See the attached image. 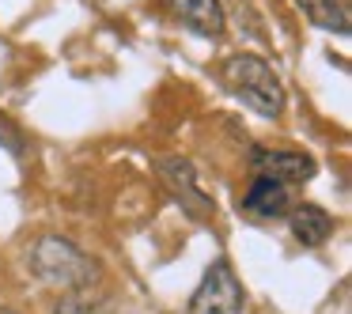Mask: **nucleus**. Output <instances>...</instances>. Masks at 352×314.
I'll return each instance as SVG.
<instances>
[{
    "instance_id": "nucleus-1",
    "label": "nucleus",
    "mask_w": 352,
    "mask_h": 314,
    "mask_svg": "<svg viewBox=\"0 0 352 314\" xmlns=\"http://www.w3.org/2000/svg\"><path fill=\"white\" fill-rule=\"evenodd\" d=\"M31 269L54 288H87V284L99 276V265L80 250L76 243L61 235H42L31 246Z\"/></svg>"
},
{
    "instance_id": "nucleus-2",
    "label": "nucleus",
    "mask_w": 352,
    "mask_h": 314,
    "mask_svg": "<svg viewBox=\"0 0 352 314\" xmlns=\"http://www.w3.org/2000/svg\"><path fill=\"white\" fill-rule=\"evenodd\" d=\"M223 80L228 87L235 91V99H243L254 114L261 117H280L284 110V87L276 80V72L269 69L261 57H250V54H239L223 65Z\"/></svg>"
},
{
    "instance_id": "nucleus-3",
    "label": "nucleus",
    "mask_w": 352,
    "mask_h": 314,
    "mask_svg": "<svg viewBox=\"0 0 352 314\" xmlns=\"http://www.w3.org/2000/svg\"><path fill=\"white\" fill-rule=\"evenodd\" d=\"M239 311H243V284L231 273L228 261H212V269L193 291L190 314H239Z\"/></svg>"
},
{
    "instance_id": "nucleus-4",
    "label": "nucleus",
    "mask_w": 352,
    "mask_h": 314,
    "mask_svg": "<svg viewBox=\"0 0 352 314\" xmlns=\"http://www.w3.org/2000/svg\"><path fill=\"white\" fill-rule=\"evenodd\" d=\"M163 8L186 23L193 34H205V38H220L223 27H228V16H223L220 0H163Z\"/></svg>"
},
{
    "instance_id": "nucleus-5",
    "label": "nucleus",
    "mask_w": 352,
    "mask_h": 314,
    "mask_svg": "<svg viewBox=\"0 0 352 314\" xmlns=\"http://www.w3.org/2000/svg\"><path fill=\"white\" fill-rule=\"evenodd\" d=\"M250 163L258 170V178H269V182H303L311 178L314 163L307 159L303 152H265V148H254Z\"/></svg>"
},
{
    "instance_id": "nucleus-6",
    "label": "nucleus",
    "mask_w": 352,
    "mask_h": 314,
    "mask_svg": "<svg viewBox=\"0 0 352 314\" xmlns=\"http://www.w3.org/2000/svg\"><path fill=\"white\" fill-rule=\"evenodd\" d=\"M160 175H163V182H167L170 190H175L178 197L186 201V205L197 208V216L208 212V201H205V193L197 190V182H193L190 163H182V159H163V163H160Z\"/></svg>"
},
{
    "instance_id": "nucleus-7",
    "label": "nucleus",
    "mask_w": 352,
    "mask_h": 314,
    "mask_svg": "<svg viewBox=\"0 0 352 314\" xmlns=\"http://www.w3.org/2000/svg\"><path fill=\"white\" fill-rule=\"evenodd\" d=\"M292 231H296V238L303 246H322L329 238V231H333V216L322 212L318 205H303L292 212Z\"/></svg>"
},
{
    "instance_id": "nucleus-8",
    "label": "nucleus",
    "mask_w": 352,
    "mask_h": 314,
    "mask_svg": "<svg viewBox=\"0 0 352 314\" xmlns=\"http://www.w3.org/2000/svg\"><path fill=\"white\" fill-rule=\"evenodd\" d=\"M243 205L250 208V212H258V216H280V212H288V190H284L280 182L258 178V182L250 186V193H246Z\"/></svg>"
},
{
    "instance_id": "nucleus-9",
    "label": "nucleus",
    "mask_w": 352,
    "mask_h": 314,
    "mask_svg": "<svg viewBox=\"0 0 352 314\" xmlns=\"http://www.w3.org/2000/svg\"><path fill=\"white\" fill-rule=\"evenodd\" d=\"M296 4L303 8V16L314 27L333 31V34H349V12H344L341 0H296Z\"/></svg>"
},
{
    "instance_id": "nucleus-10",
    "label": "nucleus",
    "mask_w": 352,
    "mask_h": 314,
    "mask_svg": "<svg viewBox=\"0 0 352 314\" xmlns=\"http://www.w3.org/2000/svg\"><path fill=\"white\" fill-rule=\"evenodd\" d=\"M54 314H99V311H95V306H87V303H80V299H65Z\"/></svg>"
},
{
    "instance_id": "nucleus-11",
    "label": "nucleus",
    "mask_w": 352,
    "mask_h": 314,
    "mask_svg": "<svg viewBox=\"0 0 352 314\" xmlns=\"http://www.w3.org/2000/svg\"><path fill=\"white\" fill-rule=\"evenodd\" d=\"M0 314H16V311H0Z\"/></svg>"
}]
</instances>
